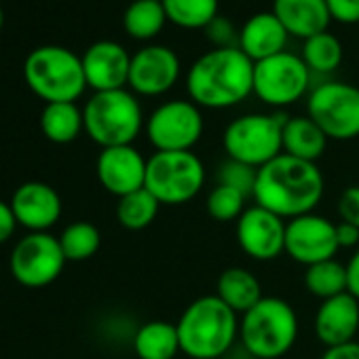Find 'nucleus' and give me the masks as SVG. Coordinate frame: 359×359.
Segmentation results:
<instances>
[{"instance_id": "f257e3e1", "label": "nucleus", "mask_w": 359, "mask_h": 359, "mask_svg": "<svg viewBox=\"0 0 359 359\" xmlns=\"http://www.w3.org/2000/svg\"><path fill=\"white\" fill-rule=\"evenodd\" d=\"M323 189L325 180L317 163L281 152L258 169L252 197L256 205L290 222L313 214L323 199Z\"/></svg>"}, {"instance_id": "f03ea898", "label": "nucleus", "mask_w": 359, "mask_h": 359, "mask_svg": "<svg viewBox=\"0 0 359 359\" xmlns=\"http://www.w3.org/2000/svg\"><path fill=\"white\" fill-rule=\"evenodd\" d=\"M187 91L199 108H233L254 95V62L239 47L210 49L193 62Z\"/></svg>"}, {"instance_id": "7ed1b4c3", "label": "nucleus", "mask_w": 359, "mask_h": 359, "mask_svg": "<svg viewBox=\"0 0 359 359\" xmlns=\"http://www.w3.org/2000/svg\"><path fill=\"white\" fill-rule=\"evenodd\" d=\"M175 327L184 355L191 359H222L239 338V315L212 294L191 302Z\"/></svg>"}, {"instance_id": "20e7f679", "label": "nucleus", "mask_w": 359, "mask_h": 359, "mask_svg": "<svg viewBox=\"0 0 359 359\" xmlns=\"http://www.w3.org/2000/svg\"><path fill=\"white\" fill-rule=\"evenodd\" d=\"M298 315L277 296H264L239 319V340L252 359H281L298 340Z\"/></svg>"}, {"instance_id": "39448f33", "label": "nucleus", "mask_w": 359, "mask_h": 359, "mask_svg": "<svg viewBox=\"0 0 359 359\" xmlns=\"http://www.w3.org/2000/svg\"><path fill=\"white\" fill-rule=\"evenodd\" d=\"M87 135L102 148L129 146L142 133L146 118L133 91H97L83 108Z\"/></svg>"}, {"instance_id": "423d86ee", "label": "nucleus", "mask_w": 359, "mask_h": 359, "mask_svg": "<svg viewBox=\"0 0 359 359\" xmlns=\"http://www.w3.org/2000/svg\"><path fill=\"white\" fill-rule=\"evenodd\" d=\"M24 79L28 87L47 104L76 102L87 89L83 60L74 51L60 45L34 49L26 57Z\"/></svg>"}, {"instance_id": "0eeeda50", "label": "nucleus", "mask_w": 359, "mask_h": 359, "mask_svg": "<svg viewBox=\"0 0 359 359\" xmlns=\"http://www.w3.org/2000/svg\"><path fill=\"white\" fill-rule=\"evenodd\" d=\"M205 187V165L193 152H154L146 165L144 189L161 205H184Z\"/></svg>"}, {"instance_id": "6e6552de", "label": "nucleus", "mask_w": 359, "mask_h": 359, "mask_svg": "<svg viewBox=\"0 0 359 359\" xmlns=\"http://www.w3.org/2000/svg\"><path fill=\"white\" fill-rule=\"evenodd\" d=\"M283 114L250 112L233 118L222 135V146L231 161L250 165L254 169L264 167L283 152Z\"/></svg>"}, {"instance_id": "1a4fd4ad", "label": "nucleus", "mask_w": 359, "mask_h": 359, "mask_svg": "<svg viewBox=\"0 0 359 359\" xmlns=\"http://www.w3.org/2000/svg\"><path fill=\"white\" fill-rule=\"evenodd\" d=\"M205 129L201 108L191 100H169L146 118L144 131L154 152L193 150Z\"/></svg>"}, {"instance_id": "9d476101", "label": "nucleus", "mask_w": 359, "mask_h": 359, "mask_svg": "<svg viewBox=\"0 0 359 359\" xmlns=\"http://www.w3.org/2000/svg\"><path fill=\"white\" fill-rule=\"evenodd\" d=\"M306 116L327 140L346 142L359 135V89L342 81H323L309 91Z\"/></svg>"}, {"instance_id": "9b49d317", "label": "nucleus", "mask_w": 359, "mask_h": 359, "mask_svg": "<svg viewBox=\"0 0 359 359\" xmlns=\"http://www.w3.org/2000/svg\"><path fill=\"white\" fill-rule=\"evenodd\" d=\"M311 89V70L300 55L277 53L254 64V95L273 108L296 104Z\"/></svg>"}, {"instance_id": "f8f14e48", "label": "nucleus", "mask_w": 359, "mask_h": 359, "mask_svg": "<svg viewBox=\"0 0 359 359\" xmlns=\"http://www.w3.org/2000/svg\"><path fill=\"white\" fill-rule=\"evenodd\" d=\"M66 262L60 239L49 233H30L24 237L13 248L9 260L13 277L26 287H45L53 283L62 275Z\"/></svg>"}, {"instance_id": "ddd939ff", "label": "nucleus", "mask_w": 359, "mask_h": 359, "mask_svg": "<svg viewBox=\"0 0 359 359\" xmlns=\"http://www.w3.org/2000/svg\"><path fill=\"white\" fill-rule=\"evenodd\" d=\"M338 250L336 224L315 212L294 218L285 226V254L302 266L332 260Z\"/></svg>"}, {"instance_id": "4468645a", "label": "nucleus", "mask_w": 359, "mask_h": 359, "mask_svg": "<svg viewBox=\"0 0 359 359\" xmlns=\"http://www.w3.org/2000/svg\"><path fill=\"white\" fill-rule=\"evenodd\" d=\"M182 72V64L173 49L165 45H146L131 55L129 89L135 95L156 97L171 91Z\"/></svg>"}, {"instance_id": "2eb2a0df", "label": "nucleus", "mask_w": 359, "mask_h": 359, "mask_svg": "<svg viewBox=\"0 0 359 359\" xmlns=\"http://www.w3.org/2000/svg\"><path fill=\"white\" fill-rule=\"evenodd\" d=\"M285 226L287 222L277 214L260 205H252L237 220V243L252 260H275L285 252Z\"/></svg>"}, {"instance_id": "dca6fc26", "label": "nucleus", "mask_w": 359, "mask_h": 359, "mask_svg": "<svg viewBox=\"0 0 359 359\" xmlns=\"http://www.w3.org/2000/svg\"><path fill=\"white\" fill-rule=\"evenodd\" d=\"M148 158L133 146H112L102 148L95 161V173L100 184L114 197H125L144 189L146 184Z\"/></svg>"}, {"instance_id": "f3484780", "label": "nucleus", "mask_w": 359, "mask_h": 359, "mask_svg": "<svg viewBox=\"0 0 359 359\" xmlns=\"http://www.w3.org/2000/svg\"><path fill=\"white\" fill-rule=\"evenodd\" d=\"M83 70L87 87L97 91L125 89L129 83L131 55L114 41H97L83 53Z\"/></svg>"}, {"instance_id": "a211bd4d", "label": "nucleus", "mask_w": 359, "mask_h": 359, "mask_svg": "<svg viewBox=\"0 0 359 359\" xmlns=\"http://www.w3.org/2000/svg\"><path fill=\"white\" fill-rule=\"evenodd\" d=\"M9 205L18 224L30 233H47L62 218V197L45 182L22 184Z\"/></svg>"}, {"instance_id": "6ab92c4d", "label": "nucleus", "mask_w": 359, "mask_h": 359, "mask_svg": "<svg viewBox=\"0 0 359 359\" xmlns=\"http://www.w3.org/2000/svg\"><path fill=\"white\" fill-rule=\"evenodd\" d=\"M315 338L325 346L353 342L359 332V300L348 292L321 300L313 319Z\"/></svg>"}, {"instance_id": "aec40b11", "label": "nucleus", "mask_w": 359, "mask_h": 359, "mask_svg": "<svg viewBox=\"0 0 359 359\" xmlns=\"http://www.w3.org/2000/svg\"><path fill=\"white\" fill-rule=\"evenodd\" d=\"M287 39H290V34L281 26V22L275 18V13L264 11V13L252 15L239 28V45L237 47L256 64V62H262L277 53H283Z\"/></svg>"}, {"instance_id": "412c9836", "label": "nucleus", "mask_w": 359, "mask_h": 359, "mask_svg": "<svg viewBox=\"0 0 359 359\" xmlns=\"http://www.w3.org/2000/svg\"><path fill=\"white\" fill-rule=\"evenodd\" d=\"M273 13L290 36L302 41L327 32L332 22L325 0H273Z\"/></svg>"}, {"instance_id": "4be33fe9", "label": "nucleus", "mask_w": 359, "mask_h": 359, "mask_svg": "<svg viewBox=\"0 0 359 359\" xmlns=\"http://www.w3.org/2000/svg\"><path fill=\"white\" fill-rule=\"evenodd\" d=\"M281 142L285 154L309 163H317L327 148V135L311 116H287Z\"/></svg>"}, {"instance_id": "5701e85b", "label": "nucleus", "mask_w": 359, "mask_h": 359, "mask_svg": "<svg viewBox=\"0 0 359 359\" xmlns=\"http://www.w3.org/2000/svg\"><path fill=\"white\" fill-rule=\"evenodd\" d=\"M216 296L237 315L248 313L264 298L258 277L243 266H231L220 273L216 283Z\"/></svg>"}, {"instance_id": "b1692460", "label": "nucleus", "mask_w": 359, "mask_h": 359, "mask_svg": "<svg viewBox=\"0 0 359 359\" xmlns=\"http://www.w3.org/2000/svg\"><path fill=\"white\" fill-rule=\"evenodd\" d=\"M133 351L137 359H175L182 353L175 323L163 319L142 323L133 336Z\"/></svg>"}, {"instance_id": "393cba45", "label": "nucleus", "mask_w": 359, "mask_h": 359, "mask_svg": "<svg viewBox=\"0 0 359 359\" xmlns=\"http://www.w3.org/2000/svg\"><path fill=\"white\" fill-rule=\"evenodd\" d=\"M41 129L53 144H70L81 135V131H85L83 110L76 102L47 104L41 114Z\"/></svg>"}, {"instance_id": "a878e982", "label": "nucleus", "mask_w": 359, "mask_h": 359, "mask_svg": "<svg viewBox=\"0 0 359 359\" xmlns=\"http://www.w3.org/2000/svg\"><path fill=\"white\" fill-rule=\"evenodd\" d=\"M167 24L161 0H133L125 9L123 28L135 41H152Z\"/></svg>"}, {"instance_id": "bb28decb", "label": "nucleus", "mask_w": 359, "mask_h": 359, "mask_svg": "<svg viewBox=\"0 0 359 359\" xmlns=\"http://www.w3.org/2000/svg\"><path fill=\"white\" fill-rule=\"evenodd\" d=\"M167 22L184 30H205L220 11V0H161Z\"/></svg>"}, {"instance_id": "cd10ccee", "label": "nucleus", "mask_w": 359, "mask_h": 359, "mask_svg": "<svg viewBox=\"0 0 359 359\" xmlns=\"http://www.w3.org/2000/svg\"><path fill=\"white\" fill-rule=\"evenodd\" d=\"M300 57L311 74H332L342 62V45L332 32H319L304 41Z\"/></svg>"}, {"instance_id": "c85d7f7f", "label": "nucleus", "mask_w": 359, "mask_h": 359, "mask_svg": "<svg viewBox=\"0 0 359 359\" xmlns=\"http://www.w3.org/2000/svg\"><path fill=\"white\" fill-rule=\"evenodd\" d=\"M158 208L161 203L146 189H140L118 199L116 220L127 231H144L158 216Z\"/></svg>"}, {"instance_id": "c756f323", "label": "nucleus", "mask_w": 359, "mask_h": 359, "mask_svg": "<svg viewBox=\"0 0 359 359\" xmlns=\"http://www.w3.org/2000/svg\"><path fill=\"white\" fill-rule=\"evenodd\" d=\"M304 287L319 300L334 298L346 292V264H340L336 258L306 266Z\"/></svg>"}, {"instance_id": "7c9ffc66", "label": "nucleus", "mask_w": 359, "mask_h": 359, "mask_svg": "<svg viewBox=\"0 0 359 359\" xmlns=\"http://www.w3.org/2000/svg\"><path fill=\"white\" fill-rule=\"evenodd\" d=\"M62 252L70 262H83L97 254L102 245V235L91 222H74L64 229L60 237Z\"/></svg>"}, {"instance_id": "2f4dec72", "label": "nucleus", "mask_w": 359, "mask_h": 359, "mask_svg": "<svg viewBox=\"0 0 359 359\" xmlns=\"http://www.w3.org/2000/svg\"><path fill=\"white\" fill-rule=\"evenodd\" d=\"M245 195L231 189V187H224V184H216L212 189V193L208 195V214L218 220V222H237L239 216L248 210L245 208Z\"/></svg>"}, {"instance_id": "473e14b6", "label": "nucleus", "mask_w": 359, "mask_h": 359, "mask_svg": "<svg viewBox=\"0 0 359 359\" xmlns=\"http://www.w3.org/2000/svg\"><path fill=\"white\" fill-rule=\"evenodd\" d=\"M256 173L258 169L237 163V161H226L220 169H218V184L231 187L239 193H243L245 197H250L254 193V184H256Z\"/></svg>"}, {"instance_id": "72a5a7b5", "label": "nucleus", "mask_w": 359, "mask_h": 359, "mask_svg": "<svg viewBox=\"0 0 359 359\" xmlns=\"http://www.w3.org/2000/svg\"><path fill=\"white\" fill-rule=\"evenodd\" d=\"M205 34L210 39V43L214 45V49H222V47H237L239 45V30L237 26L229 20L218 15L208 28Z\"/></svg>"}, {"instance_id": "f704fd0d", "label": "nucleus", "mask_w": 359, "mask_h": 359, "mask_svg": "<svg viewBox=\"0 0 359 359\" xmlns=\"http://www.w3.org/2000/svg\"><path fill=\"white\" fill-rule=\"evenodd\" d=\"M338 216L340 222L353 224L359 229V187H348L338 197Z\"/></svg>"}, {"instance_id": "c9c22d12", "label": "nucleus", "mask_w": 359, "mask_h": 359, "mask_svg": "<svg viewBox=\"0 0 359 359\" xmlns=\"http://www.w3.org/2000/svg\"><path fill=\"white\" fill-rule=\"evenodd\" d=\"M330 18L338 24H359V0H325Z\"/></svg>"}, {"instance_id": "e433bc0d", "label": "nucleus", "mask_w": 359, "mask_h": 359, "mask_svg": "<svg viewBox=\"0 0 359 359\" xmlns=\"http://www.w3.org/2000/svg\"><path fill=\"white\" fill-rule=\"evenodd\" d=\"M18 226L20 224H18V220L13 216L11 205L5 203V201H0V245L7 243L13 237V233H15Z\"/></svg>"}, {"instance_id": "4c0bfd02", "label": "nucleus", "mask_w": 359, "mask_h": 359, "mask_svg": "<svg viewBox=\"0 0 359 359\" xmlns=\"http://www.w3.org/2000/svg\"><path fill=\"white\" fill-rule=\"evenodd\" d=\"M319 359H359V342H346L338 346H330L321 353Z\"/></svg>"}, {"instance_id": "58836bf2", "label": "nucleus", "mask_w": 359, "mask_h": 359, "mask_svg": "<svg viewBox=\"0 0 359 359\" xmlns=\"http://www.w3.org/2000/svg\"><path fill=\"white\" fill-rule=\"evenodd\" d=\"M336 239H338L340 248H346V250L357 248L359 245V229L353 224L340 222V224H336Z\"/></svg>"}, {"instance_id": "ea45409f", "label": "nucleus", "mask_w": 359, "mask_h": 359, "mask_svg": "<svg viewBox=\"0 0 359 359\" xmlns=\"http://www.w3.org/2000/svg\"><path fill=\"white\" fill-rule=\"evenodd\" d=\"M346 292L359 300V248L346 262Z\"/></svg>"}, {"instance_id": "a19ab883", "label": "nucleus", "mask_w": 359, "mask_h": 359, "mask_svg": "<svg viewBox=\"0 0 359 359\" xmlns=\"http://www.w3.org/2000/svg\"><path fill=\"white\" fill-rule=\"evenodd\" d=\"M3 24H5V13H3V9H0V30H3Z\"/></svg>"}]
</instances>
